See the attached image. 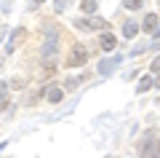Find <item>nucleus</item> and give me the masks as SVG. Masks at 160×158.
Wrapping results in <instances>:
<instances>
[{
    "label": "nucleus",
    "instance_id": "7",
    "mask_svg": "<svg viewBox=\"0 0 160 158\" xmlns=\"http://www.w3.org/2000/svg\"><path fill=\"white\" fill-rule=\"evenodd\" d=\"M99 46H102V51H112L115 46H118V38H115V35H102V40H99Z\"/></svg>",
    "mask_w": 160,
    "mask_h": 158
},
{
    "label": "nucleus",
    "instance_id": "10",
    "mask_svg": "<svg viewBox=\"0 0 160 158\" xmlns=\"http://www.w3.org/2000/svg\"><path fill=\"white\" fill-rule=\"evenodd\" d=\"M80 11L83 14H93L96 11V0H83V3H80Z\"/></svg>",
    "mask_w": 160,
    "mask_h": 158
},
{
    "label": "nucleus",
    "instance_id": "14",
    "mask_svg": "<svg viewBox=\"0 0 160 158\" xmlns=\"http://www.w3.org/2000/svg\"><path fill=\"white\" fill-rule=\"evenodd\" d=\"M80 80H86V78H69L67 83H64V89H69V91H72V89H78V86H80Z\"/></svg>",
    "mask_w": 160,
    "mask_h": 158
},
{
    "label": "nucleus",
    "instance_id": "9",
    "mask_svg": "<svg viewBox=\"0 0 160 158\" xmlns=\"http://www.w3.org/2000/svg\"><path fill=\"white\" fill-rule=\"evenodd\" d=\"M62 94H64L62 89H48V91H46V99L56 105V102H62Z\"/></svg>",
    "mask_w": 160,
    "mask_h": 158
},
{
    "label": "nucleus",
    "instance_id": "11",
    "mask_svg": "<svg viewBox=\"0 0 160 158\" xmlns=\"http://www.w3.org/2000/svg\"><path fill=\"white\" fill-rule=\"evenodd\" d=\"M136 22H126V27H123V35H126V38H133V35H136Z\"/></svg>",
    "mask_w": 160,
    "mask_h": 158
},
{
    "label": "nucleus",
    "instance_id": "15",
    "mask_svg": "<svg viewBox=\"0 0 160 158\" xmlns=\"http://www.w3.org/2000/svg\"><path fill=\"white\" fill-rule=\"evenodd\" d=\"M64 8H67V0H53V11L56 14H62Z\"/></svg>",
    "mask_w": 160,
    "mask_h": 158
},
{
    "label": "nucleus",
    "instance_id": "12",
    "mask_svg": "<svg viewBox=\"0 0 160 158\" xmlns=\"http://www.w3.org/2000/svg\"><path fill=\"white\" fill-rule=\"evenodd\" d=\"M123 6H126L128 11H139V8L144 6V0H123Z\"/></svg>",
    "mask_w": 160,
    "mask_h": 158
},
{
    "label": "nucleus",
    "instance_id": "17",
    "mask_svg": "<svg viewBox=\"0 0 160 158\" xmlns=\"http://www.w3.org/2000/svg\"><path fill=\"white\" fill-rule=\"evenodd\" d=\"M11 86H13V89H22V86H24V80H22V78H16V80H11Z\"/></svg>",
    "mask_w": 160,
    "mask_h": 158
},
{
    "label": "nucleus",
    "instance_id": "16",
    "mask_svg": "<svg viewBox=\"0 0 160 158\" xmlns=\"http://www.w3.org/2000/svg\"><path fill=\"white\" fill-rule=\"evenodd\" d=\"M6 107H8V96H6V94H0V113H3Z\"/></svg>",
    "mask_w": 160,
    "mask_h": 158
},
{
    "label": "nucleus",
    "instance_id": "20",
    "mask_svg": "<svg viewBox=\"0 0 160 158\" xmlns=\"http://www.w3.org/2000/svg\"><path fill=\"white\" fill-rule=\"evenodd\" d=\"M155 43H160V30H158V32H155Z\"/></svg>",
    "mask_w": 160,
    "mask_h": 158
},
{
    "label": "nucleus",
    "instance_id": "5",
    "mask_svg": "<svg viewBox=\"0 0 160 158\" xmlns=\"http://www.w3.org/2000/svg\"><path fill=\"white\" fill-rule=\"evenodd\" d=\"M142 158H160V142H147L142 147Z\"/></svg>",
    "mask_w": 160,
    "mask_h": 158
},
{
    "label": "nucleus",
    "instance_id": "19",
    "mask_svg": "<svg viewBox=\"0 0 160 158\" xmlns=\"http://www.w3.org/2000/svg\"><path fill=\"white\" fill-rule=\"evenodd\" d=\"M152 86H158V89H160V75H158V78L152 80Z\"/></svg>",
    "mask_w": 160,
    "mask_h": 158
},
{
    "label": "nucleus",
    "instance_id": "2",
    "mask_svg": "<svg viewBox=\"0 0 160 158\" xmlns=\"http://www.w3.org/2000/svg\"><path fill=\"white\" fill-rule=\"evenodd\" d=\"M75 27H78V30H104L107 22H104V19H78Z\"/></svg>",
    "mask_w": 160,
    "mask_h": 158
},
{
    "label": "nucleus",
    "instance_id": "18",
    "mask_svg": "<svg viewBox=\"0 0 160 158\" xmlns=\"http://www.w3.org/2000/svg\"><path fill=\"white\" fill-rule=\"evenodd\" d=\"M152 73H160V57H158V59L152 62Z\"/></svg>",
    "mask_w": 160,
    "mask_h": 158
},
{
    "label": "nucleus",
    "instance_id": "4",
    "mask_svg": "<svg viewBox=\"0 0 160 158\" xmlns=\"http://www.w3.org/2000/svg\"><path fill=\"white\" fill-rule=\"evenodd\" d=\"M120 59H123L120 54H118V57H112V59H104V62L99 64V73H102V75H109V73H112V70L120 64Z\"/></svg>",
    "mask_w": 160,
    "mask_h": 158
},
{
    "label": "nucleus",
    "instance_id": "13",
    "mask_svg": "<svg viewBox=\"0 0 160 158\" xmlns=\"http://www.w3.org/2000/svg\"><path fill=\"white\" fill-rule=\"evenodd\" d=\"M149 86H152V78H149V75H147V78H142V80H139V94H144Z\"/></svg>",
    "mask_w": 160,
    "mask_h": 158
},
{
    "label": "nucleus",
    "instance_id": "3",
    "mask_svg": "<svg viewBox=\"0 0 160 158\" xmlns=\"http://www.w3.org/2000/svg\"><path fill=\"white\" fill-rule=\"evenodd\" d=\"M24 38H27V30H24V27H16V30H13V35H11V40H8V46H6V51H8V54H13L16 46L22 43Z\"/></svg>",
    "mask_w": 160,
    "mask_h": 158
},
{
    "label": "nucleus",
    "instance_id": "1",
    "mask_svg": "<svg viewBox=\"0 0 160 158\" xmlns=\"http://www.w3.org/2000/svg\"><path fill=\"white\" fill-rule=\"evenodd\" d=\"M88 62V54L83 46H75L72 51H69V59H67V67H83V64Z\"/></svg>",
    "mask_w": 160,
    "mask_h": 158
},
{
    "label": "nucleus",
    "instance_id": "8",
    "mask_svg": "<svg viewBox=\"0 0 160 158\" xmlns=\"http://www.w3.org/2000/svg\"><path fill=\"white\" fill-rule=\"evenodd\" d=\"M147 32H155V27H158V14H147L144 16V24H142Z\"/></svg>",
    "mask_w": 160,
    "mask_h": 158
},
{
    "label": "nucleus",
    "instance_id": "21",
    "mask_svg": "<svg viewBox=\"0 0 160 158\" xmlns=\"http://www.w3.org/2000/svg\"><path fill=\"white\" fill-rule=\"evenodd\" d=\"M40 3H43V0H32V6H40Z\"/></svg>",
    "mask_w": 160,
    "mask_h": 158
},
{
    "label": "nucleus",
    "instance_id": "6",
    "mask_svg": "<svg viewBox=\"0 0 160 158\" xmlns=\"http://www.w3.org/2000/svg\"><path fill=\"white\" fill-rule=\"evenodd\" d=\"M56 35H51V38L46 40V46H43V59H51V54H56Z\"/></svg>",
    "mask_w": 160,
    "mask_h": 158
}]
</instances>
